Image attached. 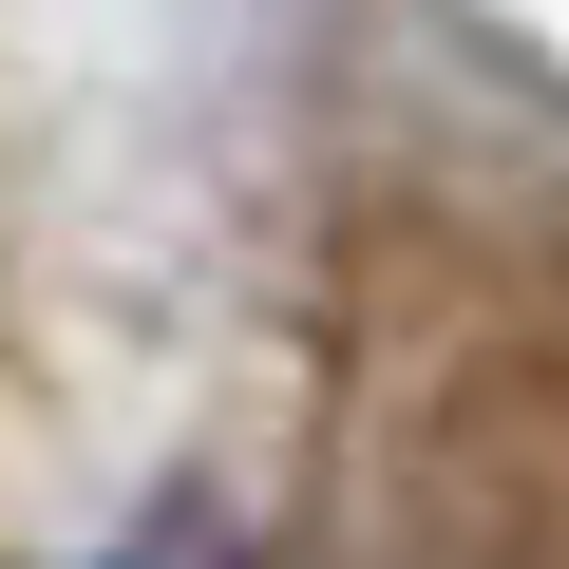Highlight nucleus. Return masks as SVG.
<instances>
[{
	"instance_id": "f257e3e1",
	"label": "nucleus",
	"mask_w": 569,
	"mask_h": 569,
	"mask_svg": "<svg viewBox=\"0 0 569 569\" xmlns=\"http://www.w3.org/2000/svg\"><path fill=\"white\" fill-rule=\"evenodd\" d=\"M114 569H228V531H190V512H171V531H133Z\"/></svg>"
}]
</instances>
